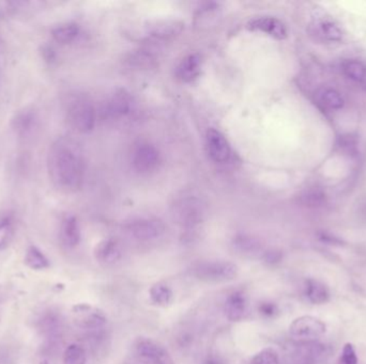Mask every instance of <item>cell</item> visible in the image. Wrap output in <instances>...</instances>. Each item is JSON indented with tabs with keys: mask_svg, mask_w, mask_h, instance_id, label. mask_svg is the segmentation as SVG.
Returning a JSON list of instances; mask_svg holds the SVG:
<instances>
[{
	"mask_svg": "<svg viewBox=\"0 0 366 364\" xmlns=\"http://www.w3.org/2000/svg\"><path fill=\"white\" fill-rule=\"evenodd\" d=\"M47 174L51 184L63 193H75L85 176V160L75 140L61 137L51 143L47 152Z\"/></svg>",
	"mask_w": 366,
	"mask_h": 364,
	"instance_id": "1",
	"label": "cell"
},
{
	"mask_svg": "<svg viewBox=\"0 0 366 364\" xmlns=\"http://www.w3.org/2000/svg\"><path fill=\"white\" fill-rule=\"evenodd\" d=\"M172 219L180 227L188 231L198 228L206 218V205L196 197H183L178 199L172 207Z\"/></svg>",
	"mask_w": 366,
	"mask_h": 364,
	"instance_id": "2",
	"label": "cell"
},
{
	"mask_svg": "<svg viewBox=\"0 0 366 364\" xmlns=\"http://www.w3.org/2000/svg\"><path fill=\"white\" fill-rule=\"evenodd\" d=\"M239 268L230 261H201L193 265L192 275L207 283H223L236 279Z\"/></svg>",
	"mask_w": 366,
	"mask_h": 364,
	"instance_id": "3",
	"label": "cell"
},
{
	"mask_svg": "<svg viewBox=\"0 0 366 364\" xmlns=\"http://www.w3.org/2000/svg\"><path fill=\"white\" fill-rule=\"evenodd\" d=\"M65 116L70 126L77 133H90L96 126V109L86 98L77 96L70 100L65 109Z\"/></svg>",
	"mask_w": 366,
	"mask_h": 364,
	"instance_id": "4",
	"label": "cell"
},
{
	"mask_svg": "<svg viewBox=\"0 0 366 364\" xmlns=\"http://www.w3.org/2000/svg\"><path fill=\"white\" fill-rule=\"evenodd\" d=\"M166 227L162 220L153 217H141L125 225V231L137 242H148L162 238Z\"/></svg>",
	"mask_w": 366,
	"mask_h": 364,
	"instance_id": "5",
	"label": "cell"
},
{
	"mask_svg": "<svg viewBox=\"0 0 366 364\" xmlns=\"http://www.w3.org/2000/svg\"><path fill=\"white\" fill-rule=\"evenodd\" d=\"M72 318L76 326L92 333H100L108 324V318L102 310L88 304H76L72 309Z\"/></svg>",
	"mask_w": 366,
	"mask_h": 364,
	"instance_id": "6",
	"label": "cell"
},
{
	"mask_svg": "<svg viewBox=\"0 0 366 364\" xmlns=\"http://www.w3.org/2000/svg\"><path fill=\"white\" fill-rule=\"evenodd\" d=\"M327 326L320 318L304 316L296 318L289 326V334L300 343H313L326 332Z\"/></svg>",
	"mask_w": 366,
	"mask_h": 364,
	"instance_id": "7",
	"label": "cell"
},
{
	"mask_svg": "<svg viewBox=\"0 0 366 364\" xmlns=\"http://www.w3.org/2000/svg\"><path fill=\"white\" fill-rule=\"evenodd\" d=\"M135 353L146 364H176L170 351L151 339H139L134 345Z\"/></svg>",
	"mask_w": 366,
	"mask_h": 364,
	"instance_id": "8",
	"label": "cell"
},
{
	"mask_svg": "<svg viewBox=\"0 0 366 364\" xmlns=\"http://www.w3.org/2000/svg\"><path fill=\"white\" fill-rule=\"evenodd\" d=\"M12 129L20 139H32L40 129V116L32 107H26L18 111L12 119Z\"/></svg>",
	"mask_w": 366,
	"mask_h": 364,
	"instance_id": "9",
	"label": "cell"
},
{
	"mask_svg": "<svg viewBox=\"0 0 366 364\" xmlns=\"http://www.w3.org/2000/svg\"><path fill=\"white\" fill-rule=\"evenodd\" d=\"M312 36L326 42H339L343 39V30L339 25L327 16H316L308 26Z\"/></svg>",
	"mask_w": 366,
	"mask_h": 364,
	"instance_id": "10",
	"label": "cell"
},
{
	"mask_svg": "<svg viewBox=\"0 0 366 364\" xmlns=\"http://www.w3.org/2000/svg\"><path fill=\"white\" fill-rule=\"evenodd\" d=\"M160 162V153L154 145L143 143L135 148L132 164L139 174H150L156 169Z\"/></svg>",
	"mask_w": 366,
	"mask_h": 364,
	"instance_id": "11",
	"label": "cell"
},
{
	"mask_svg": "<svg viewBox=\"0 0 366 364\" xmlns=\"http://www.w3.org/2000/svg\"><path fill=\"white\" fill-rule=\"evenodd\" d=\"M133 100L131 96L123 90L115 92L110 100L106 102L103 112L108 118L118 119L125 118L132 111Z\"/></svg>",
	"mask_w": 366,
	"mask_h": 364,
	"instance_id": "12",
	"label": "cell"
},
{
	"mask_svg": "<svg viewBox=\"0 0 366 364\" xmlns=\"http://www.w3.org/2000/svg\"><path fill=\"white\" fill-rule=\"evenodd\" d=\"M225 316L230 322H240L246 318L248 311V295L241 290H236L228 294L225 300Z\"/></svg>",
	"mask_w": 366,
	"mask_h": 364,
	"instance_id": "13",
	"label": "cell"
},
{
	"mask_svg": "<svg viewBox=\"0 0 366 364\" xmlns=\"http://www.w3.org/2000/svg\"><path fill=\"white\" fill-rule=\"evenodd\" d=\"M207 150L211 160L215 162H228L232 154L226 138L219 131L213 129L207 133Z\"/></svg>",
	"mask_w": 366,
	"mask_h": 364,
	"instance_id": "14",
	"label": "cell"
},
{
	"mask_svg": "<svg viewBox=\"0 0 366 364\" xmlns=\"http://www.w3.org/2000/svg\"><path fill=\"white\" fill-rule=\"evenodd\" d=\"M248 28L254 32H264L277 40H284L287 38V27L282 20L270 16L255 18L248 24Z\"/></svg>",
	"mask_w": 366,
	"mask_h": 364,
	"instance_id": "15",
	"label": "cell"
},
{
	"mask_svg": "<svg viewBox=\"0 0 366 364\" xmlns=\"http://www.w3.org/2000/svg\"><path fill=\"white\" fill-rule=\"evenodd\" d=\"M94 256L100 264L113 266L122 258L120 244L114 238H106L96 245Z\"/></svg>",
	"mask_w": 366,
	"mask_h": 364,
	"instance_id": "16",
	"label": "cell"
},
{
	"mask_svg": "<svg viewBox=\"0 0 366 364\" xmlns=\"http://www.w3.org/2000/svg\"><path fill=\"white\" fill-rule=\"evenodd\" d=\"M59 236L65 248L74 249L80 245L82 240L81 228L75 216L67 215L63 218Z\"/></svg>",
	"mask_w": 366,
	"mask_h": 364,
	"instance_id": "17",
	"label": "cell"
},
{
	"mask_svg": "<svg viewBox=\"0 0 366 364\" xmlns=\"http://www.w3.org/2000/svg\"><path fill=\"white\" fill-rule=\"evenodd\" d=\"M16 231V219L13 212L0 211V251L9 248Z\"/></svg>",
	"mask_w": 366,
	"mask_h": 364,
	"instance_id": "18",
	"label": "cell"
},
{
	"mask_svg": "<svg viewBox=\"0 0 366 364\" xmlns=\"http://www.w3.org/2000/svg\"><path fill=\"white\" fill-rule=\"evenodd\" d=\"M147 27L150 36L156 39L172 38L183 30L182 22L175 20H156Z\"/></svg>",
	"mask_w": 366,
	"mask_h": 364,
	"instance_id": "19",
	"label": "cell"
},
{
	"mask_svg": "<svg viewBox=\"0 0 366 364\" xmlns=\"http://www.w3.org/2000/svg\"><path fill=\"white\" fill-rule=\"evenodd\" d=\"M201 70V57L198 53H192L181 61L177 70V75L182 82H192L198 77Z\"/></svg>",
	"mask_w": 366,
	"mask_h": 364,
	"instance_id": "20",
	"label": "cell"
},
{
	"mask_svg": "<svg viewBox=\"0 0 366 364\" xmlns=\"http://www.w3.org/2000/svg\"><path fill=\"white\" fill-rule=\"evenodd\" d=\"M234 250L244 256H254L263 252L260 240L250 234H237L232 240Z\"/></svg>",
	"mask_w": 366,
	"mask_h": 364,
	"instance_id": "21",
	"label": "cell"
},
{
	"mask_svg": "<svg viewBox=\"0 0 366 364\" xmlns=\"http://www.w3.org/2000/svg\"><path fill=\"white\" fill-rule=\"evenodd\" d=\"M316 102L329 110H339L345 105L342 94L330 87L320 88L315 93Z\"/></svg>",
	"mask_w": 366,
	"mask_h": 364,
	"instance_id": "22",
	"label": "cell"
},
{
	"mask_svg": "<svg viewBox=\"0 0 366 364\" xmlns=\"http://www.w3.org/2000/svg\"><path fill=\"white\" fill-rule=\"evenodd\" d=\"M38 329L45 338L54 340L61 333V320L54 312H47L41 316L38 322Z\"/></svg>",
	"mask_w": 366,
	"mask_h": 364,
	"instance_id": "23",
	"label": "cell"
},
{
	"mask_svg": "<svg viewBox=\"0 0 366 364\" xmlns=\"http://www.w3.org/2000/svg\"><path fill=\"white\" fill-rule=\"evenodd\" d=\"M343 74L351 82L366 86V63L357 59H346L341 65Z\"/></svg>",
	"mask_w": 366,
	"mask_h": 364,
	"instance_id": "24",
	"label": "cell"
},
{
	"mask_svg": "<svg viewBox=\"0 0 366 364\" xmlns=\"http://www.w3.org/2000/svg\"><path fill=\"white\" fill-rule=\"evenodd\" d=\"M305 296L312 304H326L330 298V292L326 285L318 280L310 279L305 283Z\"/></svg>",
	"mask_w": 366,
	"mask_h": 364,
	"instance_id": "25",
	"label": "cell"
},
{
	"mask_svg": "<svg viewBox=\"0 0 366 364\" xmlns=\"http://www.w3.org/2000/svg\"><path fill=\"white\" fill-rule=\"evenodd\" d=\"M80 36V27L73 22L59 25L51 32V37L59 44L67 45L74 42Z\"/></svg>",
	"mask_w": 366,
	"mask_h": 364,
	"instance_id": "26",
	"label": "cell"
},
{
	"mask_svg": "<svg viewBox=\"0 0 366 364\" xmlns=\"http://www.w3.org/2000/svg\"><path fill=\"white\" fill-rule=\"evenodd\" d=\"M149 297L152 304L159 306H168L174 299L172 289L165 283H156L149 290Z\"/></svg>",
	"mask_w": 366,
	"mask_h": 364,
	"instance_id": "27",
	"label": "cell"
},
{
	"mask_svg": "<svg viewBox=\"0 0 366 364\" xmlns=\"http://www.w3.org/2000/svg\"><path fill=\"white\" fill-rule=\"evenodd\" d=\"M24 263L26 266L34 271H43L49 267V259L36 246L28 247L25 254Z\"/></svg>",
	"mask_w": 366,
	"mask_h": 364,
	"instance_id": "28",
	"label": "cell"
},
{
	"mask_svg": "<svg viewBox=\"0 0 366 364\" xmlns=\"http://www.w3.org/2000/svg\"><path fill=\"white\" fill-rule=\"evenodd\" d=\"M310 343H301L291 355V364H313L320 355L317 347L310 346Z\"/></svg>",
	"mask_w": 366,
	"mask_h": 364,
	"instance_id": "29",
	"label": "cell"
},
{
	"mask_svg": "<svg viewBox=\"0 0 366 364\" xmlns=\"http://www.w3.org/2000/svg\"><path fill=\"white\" fill-rule=\"evenodd\" d=\"M87 355L85 349L81 345L71 344L65 349L63 353V364H86Z\"/></svg>",
	"mask_w": 366,
	"mask_h": 364,
	"instance_id": "30",
	"label": "cell"
},
{
	"mask_svg": "<svg viewBox=\"0 0 366 364\" xmlns=\"http://www.w3.org/2000/svg\"><path fill=\"white\" fill-rule=\"evenodd\" d=\"M279 356L275 349L268 347V349H261L256 353L250 364H279Z\"/></svg>",
	"mask_w": 366,
	"mask_h": 364,
	"instance_id": "31",
	"label": "cell"
},
{
	"mask_svg": "<svg viewBox=\"0 0 366 364\" xmlns=\"http://www.w3.org/2000/svg\"><path fill=\"white\" fill-rule=\"evenodd\" d=\"M339 364H358V356L353 344H346L343 349Z\"/></svg>",
	"mask_w": 366,
	"mask_h": 364,
	"instance_id": "32",
	"label": "cell"
},
{
	"mask_svg": "<svg viewBox=\"0 0 366 364\" xmlns=\"http://www.w3.org/2000/svg\"><path fill=\"white\" fill-rule=\"evenodd\" d=\"M259 313L264 316L265 318H272V316H277V306L272 302H263L259 306Z\"/></svg>",
	"mask_w": 366,
	"mask_h": 364,
	"instance_id": "33",
	"label": "cell"
},
{
	"mask_svg": "<svg viewBox=\"0 0 366 364\" xmlns=\"http://www.w3.org/2000/svg\"><path fill=\"white\" fill-rule=\"evenodd\" d=\"M205 364H222V362L213 358V359H208Z\"/></svg>",
	"mask_w": 366,
	"mask_h": 364,
	"instance_id": "34",
	"label": "cell"
},
{
	"mask_svg": "<svg viewBox=\"0 0 366 364\" xmlns=\"http://www.w3.org/2000/svg\"><path fill=\"white\" fill-rule=\"evenodd\" d=\"M132 364H146V363H144V362H139V363H132Z\"/></svg>",
	"mask_w": 366,
	"mask_h": 364,
	"instance_id": "35",
	"label": "cell"
},
{
	"mask_svg": "<svg viewBox=\"0 0 366 364\" xmlns=\"http://www.w3.org/2000/svg\"><path fill=\"white\" fill-rule=\"evenodd\" d=\"M40 364H49V363H47V362L43 361V362H41Z\"/></svg>",
	"mask_w": 366,
	"mask_h": 364,
	"instance_id": "36",
	"label": "cell"
}]
</instances>
